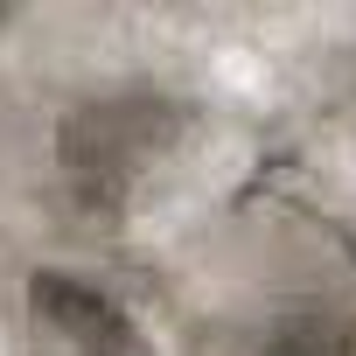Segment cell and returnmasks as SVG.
<instances>
[{
    "label": "cell",
    "mask_w": 356,
    "mask_h": 356,
    "mask_svg": "<svg viewBox=\"0 0 356 356\" xmlns=\"http://www.w3.org/2000/svg\"><path fill=\"white\" fill-rule=\"evenodd\" d=\"M35 335L56 356H147V342L133 335V321L105 293H91V286H77L63 273L35 280Z\"/></svg>",
    "instance_id": "obj_1"
}]
</instances>
